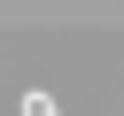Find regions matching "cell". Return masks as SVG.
Segmentation results:
<instances>
[{
    "instance_id": "cell-1",
    "label": "cell",
    "mask_w": 124,
    "mask_h": 116,
    "mask_svg": "<svg viewBox=\"0 0 124 116\" xmlns=\"http://www.w3.org/2000/svg\"><path fill=\"white\" fill-rule=\"evenodd\" d=\"M23 116H62V108H54V93H39V85H31V93H23Z\"/></svg>"
}]
</instances>
